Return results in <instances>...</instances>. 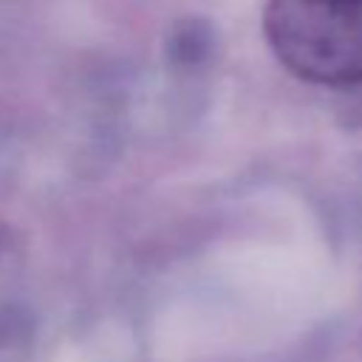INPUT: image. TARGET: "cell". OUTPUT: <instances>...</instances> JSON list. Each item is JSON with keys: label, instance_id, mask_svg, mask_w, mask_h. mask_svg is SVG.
Wrapping results in <instances>:
<instances>
[{"label": "cell", "instance_id": "obj_1", "mask_svg": "<svg viewBox=\"0 0 362 362\" xmlns=\"http://www.w3.org/2000/svg\"><path fill=\"white\" fill-rule=\"evenodd\" d=\"M263 28L294 76L328 88L362 85V0H269Z\"/></svg>", "mask_w": 362, "mask_h": 362}]
</instances>
